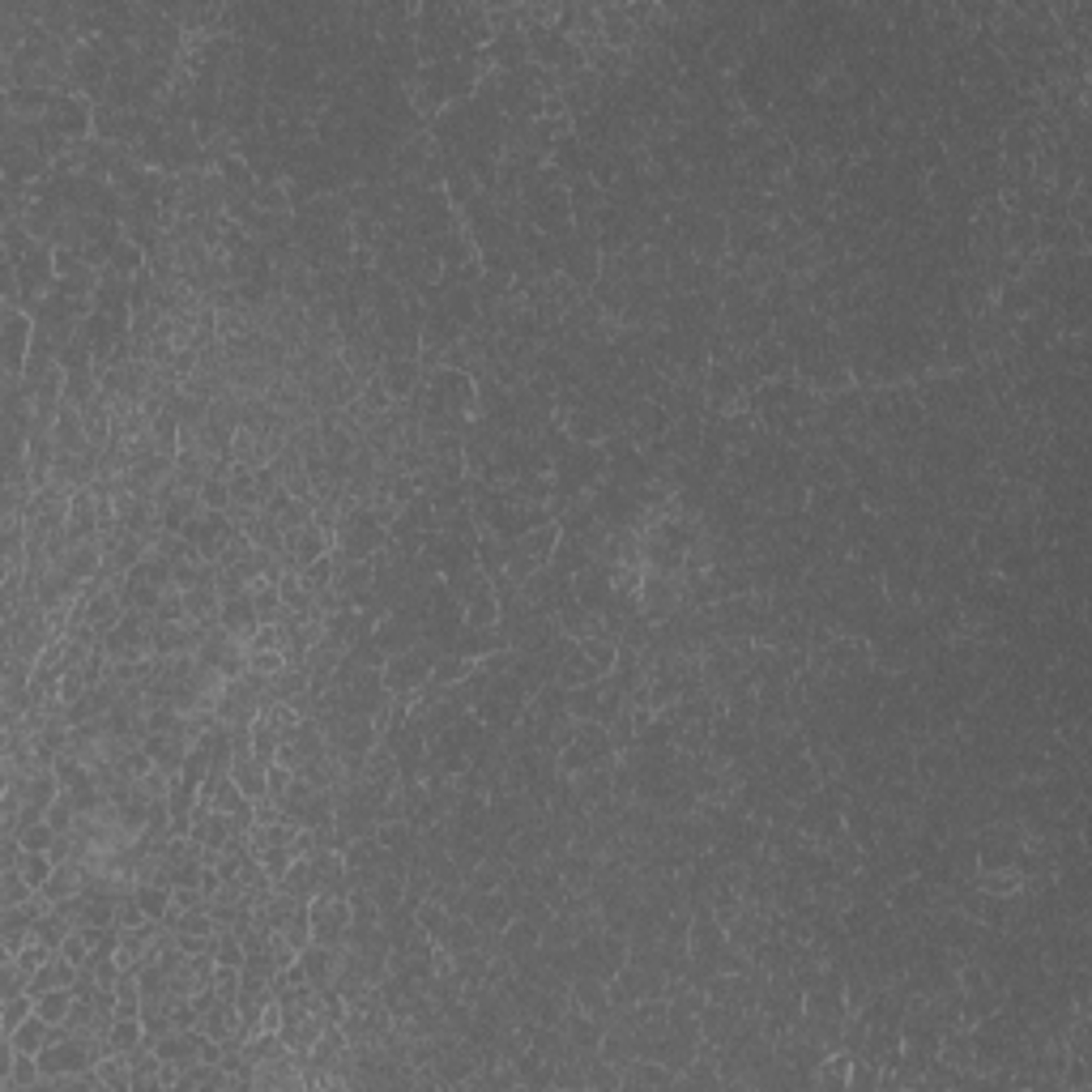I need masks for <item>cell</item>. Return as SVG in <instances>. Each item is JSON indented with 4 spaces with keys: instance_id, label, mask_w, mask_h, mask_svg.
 Listing matches in <instances>:
<instances>
[{
    "instance_id": "2",
    "label": "cell",
    "mask_w": 1092,
    "mask_h": 1092,
    "mask_svg": "<svg viewBox=\"0 0 1092 1092\" xmlns=\"http://www.w3.org/2000/svg\"><path fill=\"white\" fill-rule=\"evenodd\" d=\"M51 1032H56V1024H48L39 1012H34L31 1020H26L18 1032H13L9 1042L18 1045L21 1054H43V1050H48V1042H51Z\"/></svg>"
},
{
    "instance_id": "4",
    "label": "cell",
    "mask_w": 1092,
    "mask_h": 1092,
    "mask_svg": "<svg viewBox=\"0 0 1092 1092\" xmlns=\"http://www.w3.org/2000/svg\"><path fill=\"white\" fill-rule=\"evenodd\" d=\"M34 1016V994H13V999H5V1007H0V1024H5V1037H13V1032L21 1029V1024Z\"/></svg>"
},
{
    "instance_id": "1",
    "label": "cell",
    "mask_w": 1092,
    "mask_h": 1092,
    "mask_svg": "<svg viewBox=\"0 0 1092 1092\" xmlns=\"http://www.w3.org/2000/svg\"><path fill=\"white\" fill-rule=\"evenodd\" d=\"M39 896V888H34L26 875H21L18 867H5L0 870V909H13V905H26V900Z\"/></svg>"
},
{
    "instance_id": "5",
    "label": "cell",
    "mask_w": 1092,
    "mask_h": 1092,
    "mask_svg": "<svg viewBox=\"0 0 1092 1092\" xmlns=\"http://www.w3.org/2000/svg\"><path fill=\"white\" fill-rule=\"evenodd\" d=\"M18 870L34 883V888H43V883L51 880V870H56V858H51V853H39V850H26L21 853V862H18Z\"/></svg>"
},
{
    "instance_id": "3",
    "label": "cell",
    "mask_w": 1092,
    "mask_h": 1092,
    "mask_svg": "<svg viewBox=\"0 0 1092 1092\" xmlns=\"http://www.w3.org/2000/svg\"><path fill=\"white\" fill-rule=\"evenodd\" d=\"M34 1012L43 1016L48 1024H64L69 1020V1012H73V990H43L39 999H34Z\"/></svg>"
}]
</instances>
